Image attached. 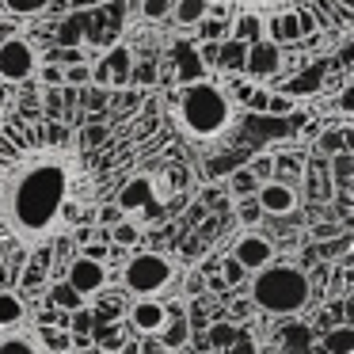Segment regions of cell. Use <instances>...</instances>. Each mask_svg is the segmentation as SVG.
Masks as SVG:
<instances>
[{
	"mask_svg": "<svg viewBox=\"0 0 354 354\" xmlns=\"http://www.w3.org/2000/svg\"><path fill=\"white\" fill-rule=\"evenodd\" d=\"M274 156V171H286V176H301V160L297 156H286V153H270Z\"/></svg>",
	"mask_w": 354,
	"mask_h": 354,
	"instance_id": "60d3db41",
	"label": "cell"
},
{
	"mask_svg": "<svg viewBox=\"0 0 354 354\" xmlns=\"http://www.w3.org/2000/svg\"><path fill=\"white\" fill-rule=\"evenodd\" d=\"M324 354H354V328H331L324 335Z\"/></svg>",
	"mask_w": 354,
	"mask_h": 354,
	"instance_id": "603a6c76",
	"label": "cell"
},
{
	"mask_svg": "<svg viewBox=\"0 0 354 354\" xmlns=\"http://www.w3.org/2000/svg\"><path fill=\"white\" fill-rule=\"evenodd\" d=\"M88 80H92V65H69V69H65V84H73V88H80V84H88Z\"/></svg>",
	"mask_w": 354,
	"mask_h": 354,
	"instance_id": "8d00e7d4",
	"label": "cell"
},
{
	"mask_svg": "<svg viewBox=\"0 0 354 354\" xmlns=\"http://www.w3.org/2000/svg\"><path fill=\"white\" fill-rule=\"evenodd\" d=\"M187 339H191V320H187L183 313L168 316V324L160 328V335H156V343L164 346V351H183Z\"/></svg>",
	"mask_w": 354,
	"mask_h": 354,
	"instance_id": "ac0fdd59",
	"label": "cell"
},
{
	"mask_svg": "<svg viewBox=\"0 0 354 354\" xmlns=\"http://www.w3.org/2000/svg\"><path fill=\"white\" fill-rule=\"evenodd\" d=\"M339 111L354 115V84H351V88H343V95H339Z\"/></svg>",
	"mask_w": 354,
	"mask_h": 354,
	"instance_id": "bcb514c9",
	"label": "cell"
},
{
	"mask_svg": "<svg viewBox=\"0 0 354 354\" xmlns=\"http://www.w3.org/2000/svg\"><path fill=\"white\" fill-rule=\"evenodd\" d=\"M171 65H176L179 88L198 84V80H206V73H209L206 62H202V54H198V46H194V42H183V39L171 46Z\"/></svg>",
	"mask_w": 354,
	"mask_h": 354,
	"instance_id": "30bf717a",
	"label": "cell"
},
{
	"mask_svg": "<svg viewBox=\"0 0 354 354\" xmlns=\"http://www.w3.org/2000/svg\"><path fill=\"white\" fill-rule=\"evenodd\" d=\"M176 0H141V16L145 19H168Z\"/></svg>",
	"mask_w": 354,
	"mask_h": 354,
	"instance_id": "d6a6232c",
	"label": "cell"
},
{
	"mask_svg": "<svg viewBox=\"0 0 354 354\" xmlns=\"http://www.w3.org/2000/svg\"><path fill=\"white\" fill-rule=\"evenodd\" d=\"M339 214H343V221L351 225V232H354V183H351V187H343V198H339Z\"/></svg>",
	"mask_w": 354,
	"mask_h": 354,
	"instance_id": "f35d334b",
	"label": "cell"
},
{
	"mask_svg": "<svg viewBox=\"0 0 354 354\" xmlns=\"http://www.w3.org/2000/svg\"><path fill=\"white\" fill-rule=\"evenodd\" d=\"M244 274H248L244 263H236L232 255H229V259H221V282L225 286H240V282H244Z\"/></svg>",
	"mask_w": 354,
	"mask_h": 354,
	"instance_id": "836d02e7",
	"label": "cell"
},
{
	"mask_svg": "<svg viewBox=\"0 0 354 354\" xmlns=\"http://www.w3.org/2000/svg\"><path fill=\"white\" fill-rule=\"evenodd\" d=\"M24 316H27L24 297H19V293H12V290H0V328H19V324H24Z\"/></svg>",
	"mask_w": 354,
	"mask_h": 354,
	"instance_id": "d6986e66",
	"label": "cell"
},
{
	"mask_svg": "<svg viewBox=\"0 0 354 354\" xmlns=\"http://www.w3.org/2000/svg\"><path fill=\"white\" fill-rule=\"evenodd\" d=\"M232 39L236 42H259V39H267V31H263V19L259 16H240V19H232Z\"/></svg>",
	"mask_w": 354,
	"mask_h": 354,
	"instance_id": "7402d4cb",
	"label": "cell"
},
{
	"mask_svg": "<svg viewBox=\"0 0 354 354\" xmlns=\"http://www.w3.org/2000/svg\"><path fill=\"white\" fill-rule=\"evenodd\" d=\"M217 8H232L244 16H259L263 24L270 19L293 16L301 24V35H320V31H335L346 35L354 27V0H209Z\"/></svg>",
	"mask_w": 354,
	"mask_h": 354,
	"instance_id": "7a4b0ae2",
	"label": "cell"
},
{
	"mask_svg": "<svg viewBox=\"0 0 354 354\" xmlns=\"http://www.w3.org/2000/svg\"><path fill=\"white\" fill-rule=\"evenodd\" d=\"M130 73H133V54L126 46H111L107 54L95 62L92 80L100 88H126L130 84Z\"/></svg>",
	"mask_w": 354,
	"mask_h": 354,
	"instance_id": "52a82bcc",
	"label": "cell"
},
{
	"mask_svg": "<svg viewBox=\"0 0 354 354\" xmlns=\"http://www.w3.org/2000/svg\"><path fill=\"white\" fill-rule=\"evenodd\" d=\"M308 297H313V282L305 270L290 267V263H267L252 278V301L263 313L293 316L308 305Z\"/></svg>",
	"mask_w": 354,
	"mask_h": 354,
	"instance_id": "277c9868",
	"label": "cell"
},
{
	"mask_svg": "<svg viewBox=\"0 0 354 354\" xmlns=\"http://www.w3.org/2000/svg\"><path fill=\"white\" fill-rule=\"evenodd\" d=\"M316 153H324V156L343 153V126H324L320 138H316Z\"/></svg>",
	"mask_w": 354,
	"mask_h": 354,
	"instance_id": "d4e9b609",
	"label": "cell"
},
{
	"mask_svg": "<svg viewBox=\"0 0 354 354\" xmlns=\"http://www.w3.org/2000/svg\"><path fill=\"white\" fill-rule=\"evenodd\" d=\"M270 168H274V156H270V153H263L255 164H248V171H252L259 183H267V179H270Z\"/></svg>",
	"mask_w": 354,
	"mask_h": 354,
	"instance_id": "ab89813d",
	"label": "cell"
},
{
	"mask_svg": "<svg viewBox=\"0 0 354 354\" xmlns=\"http://www.w3.org/2000/svg\"><path fill=\"white\" fill-rule=\"evenodd\" d=\"M57 57H62L65 65H84V54H80V46H77V50H62Z\"/></svg>",
	"mask_w": 354,
	"mask_h": 354,
	"instance_id": "c3c4849f",
	"label": "cell"
},
{
	"mask_svg": "<svg viewBox=\"0 0 354 354\" xmlns=\"http://www.w3.org/2000/svg\"><path fill=\"white\" fill-rule=\"evenodd\" d=\"M232 259L244 263V270H263L270 259H274V244H270L263 232H244V236L236 240V248H232Z\"/></svg>",
	"mask_w": 354,
	"mask_h": 354,
	"instance_id": "8fae6325",
	"label": "cell"
},
{
	"mask_svg": "<svg viewBox=\"0 0 354 354\" xmlns=\"http://www.w3.org/2000/svg\"><path fill=\"white\" fill-rule=\"evenodd\" d=\"M346 42H351V46H354V27H351V31H346Z\"/></svg>",
	"mask_w": 354,
	"mask_h": 354,
	"instance_id": "f5cc1de1",
	"label": "cell"
},
{
	"mask_svg": "<svg viewBox=\"0 0 354 354\" xmlns=\"http://www.w3.org/2000/svg\"><path fill=\"white\" fill-rule=\"evenodd\" d=\"M39 335H42V343H46V351H50V354H65V351H73V339L65 335V331L39 328Z\"/></svg>",
	"mask_w": 354,
	"mask_h": 354,
	"instance_id": "f1b7e54d",
	"label": "cell"
},
{
	"mask_svg": "<svg viewBox=\"0 0 354 354\" xmlns=\"http://www.w3.org/2000/svg\"><path fill=\"white\" fill-rule=\"evenodd\" d=\"M236 335H240V331L232 328V324H214V328H209V339H214L217 346H232V343H236Z\"/></svg>",
	"mask_w": 354,
	"mask_h": 354,
	"instance_id": "d590c367",
	"label": "cell"
},
{
	"mask_svg": "<svg viewBox=\"0 0 354 354\" xmlns=\"http://www.w3.org/2000/svg\"><path fill=\"white\" fill-rule=\"evenodd\" d=\"M111 240H115L118 248H133V244L141 240L138 221H115V229H111Z\"/></svg>",
	"mask_w": 354,
	"mask_h": 354,
	"instance_id": "83f0119b",
	"label": "cell"
},
{
	"mask_svg": "<svg viewBox=\"0 0 354 354\" xmlns=\"http://www.w3.org/2000/svg\"><path fill=\"white\" fill-rule=\"evenodd\" d=\"M84 301L88 297H80L69 282H54V286H50V305H54L57 313H80V308H84Z\"/></svg>",
	"mask_w": 354,
	"mask_h": 354,
	"instance_id": "44dd1931",
	"label": "cell"
},
{
	"mask_svg": "<svg viewBox=\"0 0 354 354\" xmlns=\"http://www.w3.org/2000/svg\"><path fill=\"white\" fill-rule=\"evenodd\" d=\"M65 282H69L80 297H92V293H100L103 286H107V267L95 263V259H88V255L80 252V255L69 259V278H65Z\"/></svg>",
	"mask_w": 354,
	"mask_h": 354,
	"instance_id": "ba28073f",
	"label": "cell"
},
{
	"mask_svg": "<svg viewBox=\"0 0 354 354\" xmlns=\"http://www.w3.org/2000/svg\"><path fill=\"white\" fill-rule=\"evenodd\" d=\"M267 115H274V118H286L293 111V95H286V92H267Z\"/></svg>",
	"mask_w": 354,
	"mask_h": 354,
	"instance_id": "f546056e",
	"label": "cell"
},
{
	"mask_svg": "<svg viewBox=\"0 0 354 354\" xmlns=\"http://www.w3.org/2000/svg\"><path fill=\"white\" fill-rule=\"evenodd\" d=\"M88 320H92V316H88L84 308H80V313H77V320H73L69 328H77V331H88V328H92V324H88Z\"/></svg>",
	"mask_w": 354,
	"mask_h": 354,
	"instance_id": "f907efd6",
	"label": "cell"
},
{
	"mask_svg": "<svg viewBox=\"0 0 354 354\" xmlns=\"http://www.w3.org/2000/svg\"><path fill=\"white\" fill-rule=\"evenodd\" d=\"M80 141H84L88 149L103 145V141H107V126H103V122H88L84 130H80Z\"/></svg>",
	"mask_w": 354,
	"mask_h": 354,
	"instance_id": "e575fe53",
	"label": "cell"
},
{
	"mask_svg": "<svg viewBox=\"0 0 354 354\" xmlns=\"http://www.w3.org/2000/svg\"><path fill=\"white\" fill-rule=\"evenodd\" d=\"M343 153L354 156V126H343Z\"/></svg>",
	"mask_w": 354,
	"mask_h": 354,
	"instance_id": "681fc988",
	"label": "cell"
},
{
	"mask_svg": "<svg viewBox=\"0 0 354 354\" xmlns=\"http://www.w3.org/2000/svg\"><path fill=\"white\" fill-rule=\"evenodd\" d=\"M286 354H308V331H290L286 335Z\"/></svg>",
	"mask_w": 354,
	"mask_h": 354,
	"instance_id": "74e56055",
	"label": "cell"
},
{
	"mask_svg": "<svg viewBox=\"0 0 354 354\" xmlns=\"http://www.w3.org/2000/svg\"><path fill=\"white\" fill-rule=\"evenodd\" d=\"M263 214V209H259V202H240V217H248V221H255V217H259Z\"/></svg>",
	"mask_w": 354,
	"mask_h": 354,
	"instance_id": "7dc6e473",
	"label": "cell"
},
{
	"mask_svg": "<svg viewBox=\"0 0 354 354\" xmlns=\"http://www.w3.org/2000/svg\"><path fill=\"white\" fill-rule=\"evenodd\" d=\"M46 4L50 0H4L12 16H39V12H46Z\"/></svg>",
	"mask_w": 354,
	"mask_h": 354,
	"instance_id": "4dcf8cb0",
	"label": "cell"
},
{
	"mask_svg": "<svg viewBox=\"0 0 354 354\" xmlns=\"http://www.w3.org/2000/svg\"><path fill=\"white\" fill-rule=\"evenodd\" d=\"M168 282H171V263H168V255H160V252H138V255H130L126 267H122V286L130 293H141V297L160 293Z\"/></svg>",
	"mask_w": 354,
	"mask_h": 354,
	"instance_id": "5b68a950",
	"label": "cell"
},
{
	"mask_svg": "<svg viewBox=\"0 0 354 354\" xmlns=\"http://www.w3.org/2000/svg\"><path fill=\"white\" fill-rule=\"evenodd\" d=\"M324 73H328V65H324V62H313L308 69H301L293 80H286L282 92H286V95H316V92L324 88Z\"/></svg>",
	"mask_w": 354,
	"mask_h": 354,
	"instance_id": "2e32d148",
	"label": "cell"
},
{
	"mask_svg": "<svg viewBox=\"0 0 354 354\" xmlns=\"http://www.w3.org/2000/svg\"><path fill=\"white\" fill-rule=\"evenodd\" d=\"M278 69H282V50H278V42L259 39L248 46V65H244L248 77H274Z\"/></svg>",
	"mask_w": 354,
	"mask_h": 354,
	"instance_id": "4fadbf2b",
	"label": "cell"
},
{
	"mask_svg": "<svg viewBox=\"0 0 354 354\" xmlns=\"http://www.w3.org/2000/svg\"><path fill=\"white\" fill-rule=\"evenodd\" d=\"M225 354H259V343H255L252 335H236V343H232Z\"/></svg>",
	"mask_w": 354,
	"mask_h": 354,
	"instance_id": "b9f144b4",
	"label": "cell"
},
{
	"mask_svg": "<svg viewBox=\"0 0 354 354\" xmlns=\"http://www.w3.org/2000/svg\"><path fill=\"white\" fill-rule=\"evenodd\" d=\"M255 202H259L263 214L286 217V214L297 209V191H293V183H286V179H267V183H259V191H255Z\"/></svg>",
	"mask_w": 354,
	"mask_h": 354,
	"instance_id": "9c48e42d",
	"label": "cell"
},
{
	"mask_svg": "<svg viewBox=\"0 0 354 354\" xmlns=\"http://www.w3.org/2000/svg\"><path fill=\"white\" fill-rule=\"evenodd\" d=\"M39 77H42V80H46V84H50V88H57V84H65V73H62V69H57V65H42V69H39Z\"/></svg>",
	"mask_w": 354,
	"mask_h": 354,
	"instance_id": "f6af8a7d",
	"label": "cell"
},
{
	"mask_svg": "<svg viewBox=\"0 0 354 354\" xmlns=\"http://www.w3.org/2000/svg\"><path fill=\"white\" fill-rule=\"evenodd\" d=\"M198 31H202V39H206V42H225L232 35V19H209L206 16L198 24Z\"/></svg>",
	"mask_w": 354,
	"mask_h": 354,
	"instance_id": "484cf974",
	"label": "cell"
},
{
	"mask_svg": "<svg viewBox=\"0 0 354 354\" xmlns=\"http://www.w3.org/2000/svg\"><path fill=\"white\" fill-rule=\"evenodd\" d=\"M42 278H46V263H35V267L24 274V290H35V286H42Z\"/></svg>",
	"mask_w": 354,
	"mask_h": 354,
	"instance_id": "ee69618b",
	"label": "cell"
},
{
	"mask_svg": "<svg viewBox=\"0 0 354 354\" xmlns=\"http://www.w3.org/2000/svg\"><path fill=\"white\" fill-rule=\"evenodd\" d=\"M69 130L39 111H12L0 122V236L19 252H39L65 225L73 187Z\"/></svg>",
	"mask_w": 354,
	"mask_h": 354,
	"instance_id": "6da1fadb",
	"label": "cell"
},
{
	"mask_svg": "<svg viewBox=\"0 0 354 354\" xmlns=\"http://www.w3.org/2000/svg\"><path fill=\"white\" fill-rule=\"evenodd\" d=\"M153 202V183H149L145 176H133L130 183L118 191V198H115V206L122 209V214H141V209Z\"/></svg>",
	"mask_w": 354,
	"mask_h": 354,
	"instance_id": "9a60e30c",
	"label": "cell"
},
{
	"mask_svg": "<svg viewBox=\"0 0 354 354\" xmlns=\"http://www.w3.org/2000/svg\"><path fill=\"white\" fill-rule=\"evenodd\" d=\"M168 324V308L156 297H138L130 305V328L141 335H160V328Z\"/></svg>",
	"mask_w": 354,
	"mask_h": 354,
	"instance_id": "7c38bea8",
	"label": "cell"
},
{
	"mask_svg": "<svg viewBox=\"0 0 354 354\" xmlns=\"http://www.w3.org/2000/svg\"><path fill=\"white\" fill-rule=\"evenodd\" d=\"M0 354H50L39 331L27 328H0Z\"/></svg>",
	"mask_w": 354,
	"mask_h": 354,
	"instance_id": "5bb4252c",
	"label": "cell"
},
{
	"mask_svg": "<svg viewBox=\"0 0 354 354\" xmlns=\"http://www.w3.org/2000/svg\"><path fill=\"white\" fill-rule=\"evenodd\" d=\"M331 179L343 183V187L354 183V156L351 153H335V156H331Z\"/></svg>",
	"mask_w": 354,
	"mask_h": 354,
	"instance_id": "4316f807",
	"label": "cell"
},
{
	"mask_svg": "<svg viewBox=\"0 0 354 354\" xmlns=\"http://www.w3.org/2000/svg\"><path fill=\"white\" fill-rule=\"evenodd\" d=\"M176 118H179V130L191 141H214L232 122V100L217 80H198V84L179 88Z\"/></svg>",
	"mask_w": 354,
	"mask_h": 354,
	"instance_id": "3957f363",
	"label": "cell"
},
{
	"mask_svg": "<svg viewBox=\"0 0 354 354\" xmlns=\"http://www.w3.org/2000/svg\"><path fill=\"white\" fill-rule=\"evenodd\" d=\"M122 354H141V346H126V351Z\"/></svg>",
	"mask_w": 354,
	"mask_h": 354,
	"instance_id": "816d5d0a",
	"label": "cell"
},
{
	"mask_svg": "<svg viewBox=\"0 0 354 354\" xmlns=\"http://www.w3.org/2000/svg\"><path fill=\"white\" fill-rule=\"evenodd\" d=\"M39 73V54L27 39L12 35V39L0 42V80H8V84H19V80L35 77Z\"/></svg>",
	"mask_w": 354,
	"mask_h": 354,
	"instance_id": "8992f818",
	"label": "cell"
},
{
	"mask_svg": "<svg viewBox=\"0 0 354 354\" xmlns=\"http://www.w3.org/2000/svg\"><path fill=\"white\" fill-rule=\"evenodd\" d=\"M153 80H156V69H153V65H133L130 84H153Z\"/></svg>",
	"mask_w": 354,
	"mask_h": 354,
	"instance_id": "7bdbcfd3",
	"label": "cell"
},
{
	"mask_svg": "<svg viewBox=\"0 0 354 354\" xmlns=\"http://www.w3.org/2000/svg\"><path fill=\"white\" fill-rule=\"evenodd\" d=\"M229 187H232V194H252V191H259V179H255L248 168H236Z\"/></svg>",
	"mask_w": 354,
	"mask_h": 354,
	"instance_id": "1f68e13d",
	"label": "cell"
},
{
	"mask_svg": "<svg viewBox=\"0 0 354 354\" xmlns=\"http://www.w3.org/2000/svg\"><path fill=\"white\" fill-rule=\"evenodd\" d=\"M84 19L88 16H69V19H62V46L65 50H77L80 42H84Z\"/></svg>",
	"mask_w": 354,
	"mask_h": 354,
	"instance_id": "cb8c5ba5",
	"label": "cell"
},
{
	"mask_svg": "<svg viewBox=\"0 0 354 354\" xmlns=\"http://www.w3.org/2000/svg\"><path fill=\"white\" fill-rule=\"evenodd\" d=\"M244 65H248V42H236V39L217 42L214 69H221V73H244Z\"/></svg>",
	"mask_w": 354,
	"mask_h": 354,
	"instance_id": "e0dca14e",
	"label": "cell"
},
{
	"mask_svg": "<svg viewBox=\"0 0 354 354\" xmlns=\"http://www.w3.org/2000/svg\"><path fill=\"white\" fill-rule=\"evenodd\" d=\"M171 16L183 27H198L202 19L209 16V0H176V4H171Z\"/></svg>",
	"mask_w": 354,
	"mask_h": 354,
	"instance_id": "ffe728a7",
	"label": "cell"
}]
</instances>
